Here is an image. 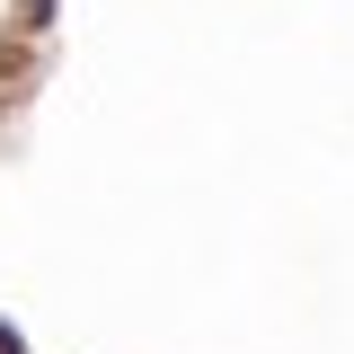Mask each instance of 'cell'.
Listing matches in <instances>:
<instances>
[{
    "mask_svg": "<svg viewBox=\"0 0 354 354\" xmlns=\"http://www.w3.org/2000/svg\"><path fill=\"white\" fill-rule=\"evenodd\" d=\"M0 354H27V346H18V328H0Z\"/></svg>",
    "mask_w": 354,
    "mask_h": 354,
    "instance_id": "obj_1",
    "label": "cell"
}]
</instances>
